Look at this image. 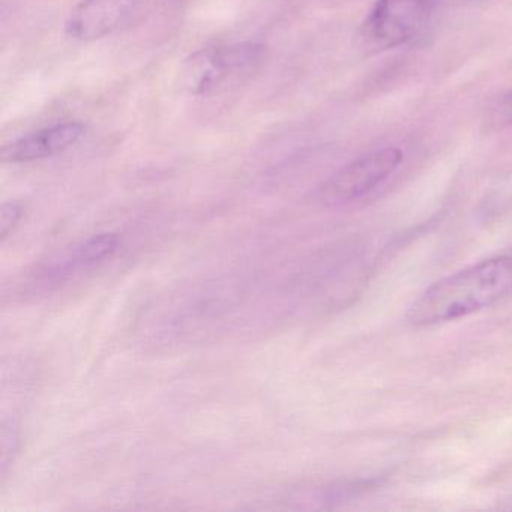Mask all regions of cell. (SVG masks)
I'll return each instance as SVG.
<instances>
[{
  "label": "cell",
  "mask_w": 512,
  "mask_h": 512,
  "mask_svg": "<svg viewBox=\"0 0 512 512\" xmlns=\"http://www.w3.org/2000/svg\"><path fill=\"white\" fill-rule=\"evenodd\" d=\"M134 0H83L71 13L67 32L76 40L106 37L130 16Z\"/></svg>",
  "instance_id": "cell-6"
},
{
  "label": "cell",
  "mask_w": 512,
  "mask_h": 512,
  "mask_svg": "<svg viewBox=\"0 0 512 512\" xmlns=\"http://www.w3.org/2000/svg\"><path fill=\"white\" fill-rule=\"evenodd\" d=\"M83 131L85 128L79 122L53 125L5 146L0 152V157L4 163H29L55 157L77 143Z\"/></svg>",
  "instance_id": "cell-5"
},
{
  "label": "cell",
  "mask_w": 512,
  "mask_h": 512,
  "mask_svg": "<svg viewBox=\"0 0 512 512\" xmlns=\"http://www.w3.org/2000/svg\"><path fill=\"white\" fill-rule=\"evenodd\" d=\"M121 245V238L118 233H100L91 236L79 244L65 250L55 262L52 263L47 274L50 278L68 277L77 271L91 269L101 265L106 260L112 259L113 254L118 251Z\"/></svg>",
  "instance_id": "cell-7"
},
{
  "label": "cell",
  "mask_w": 512,
  "mask_h": 512,
  "mask_svg": "<svg viewBox=\"0 0 512 512\" xmlns=\"http://www.w3.org/2000/svg\"><path fill=\"white\" fill-rule=\"evenodd\" d=\"M512 289V257L484 260L437 281L409 308L416 326L437 325L490 307Z\"/></svg>",
  "instance_id": "cell-1"
},
{
  "label": "cell",
  "mask_w": 512,
  "mask_h": 512,
  "mask_svg": "<svg viewBox=\"0 0 512 512\" xmlns=\"http://www.w3.org/2000/svg\"><path fill=\"white\" fill-rule=\"evenodd\" d=\"M265 58V47L244 43L214 47L194 53L181 71V88L188 94L206 95L229 88L253 74Z\"/></svg>",
  "instance_id": "cell-2"
},
{
  "label": "cell",
  "mask_w": 512,
  "mask_h": 512,
  "mask_svg": "<svg viewBox=\"0 0 512 512\" xmlns=\"http://www.w3.org/2000/svg\"><path fill=\"white\" fill-rule=\"evenodd\" d=\"M488 131L503 130L512 125V89L500 95L494 103L490 104L484 119Z\"/></svg>",
  "instance_id": "cell-8"
},
{
  "label": "cell",
  "mask_w": 512,
  "mask_h": 512,
  "mask_svg": "<svg viewBox=\"0 0 512 512\" xmlns=\"http://www.w3.org/2000/svg\"><path fill=\"white\" fill-rule=\"evenodd\" d=\"M436 7L437 0H376L362 23L365 49L385 52L415 40L433 19Z\"/></svg>",
  "instance_id": "cell-3"
},
{
  "label": "cell",
  "mask_w": 512,
  "mask_h": 512,
  "mask_svg": "<svg viewBox=\"0 0 512 512\" xmlns=\"http://www.w3.org/2000/svg\"><path fill=\"white\" fill-rule=\"evenodd\" d=\"M403 158L400 149L383 148L350 161L323 185L322 199L335 205L364 197L394 175Z\"/></svg>",
  "instance_id": "cell-4"
},
{
  "label": "cell",
  "mask_w": 512,
  "mask_h": 512,
  "mask_svg": "<svg viewBox=\"0 0 512 512\" xmlns=\"http://www.w3.org/2000/svg\"><path fill=\"white\" fill-rule=\"evenodd\" d=\"M22 218V206L17 202H8L0 208V239L5 241L13 232L14 227L19 224Z\"/></svg>",
  "instance_id": "cell-9"
}]
</instances>
